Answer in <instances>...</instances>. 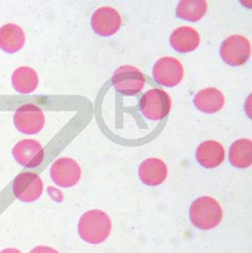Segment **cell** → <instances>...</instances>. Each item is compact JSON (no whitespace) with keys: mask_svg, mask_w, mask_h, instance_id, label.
Returning <instances> with one entry per match:
<instances>
[{"mask_svg":"<svg viewBox=\"0 0 252 253\" xmlns=\"http://www.w3.org/2000/svg\"><path fill=\"white\" fill-rule=\"evenodd\" d=\"M194 104L200 112L206 114H215L224 107L225 97L216 88L200 90L194 97Z\"/></svg>","mask_w":252,"mask_h":253,"instance_id":"obj_16","label":"cell"},{"mask_svg":"<svg viewBox=\"0 0 252 253\" xmlns=\"http://www.w3.org/2000/svg\"><path fill=\"white\" fill-rule=\"evenodd\" d=\"M171 97L162 89H151L141 100V112L147 119L162 120L168 116L171 109Z\"/></svg>","mask_w":252,"mask_h":253,"instance_id":"obj_4","label":"cell"},{"mask_svg":"<svg viewBox=\"0 0 252 253\" xmlns=\"http://www.w3.org/2000/svg\"><path fill=\"white\" fill-rule=\"evenodd\" d=\"M170 43L177 52H192V51L196 50L200 44L199 33L194 27L181 26L171 34Z\"/></svg>","mask_w":252,"mask_h":253,"instance_id":"obj_14","label":"cell"},{"mask_svg":"<svg viewBox=\"0 0 252 253\" xmlns=\"http://www.w3.org/2000/svg\"><path fill=\"white\" fill-rule=\"evenodd\" d=\"M208 3L205 0H182L176 7V16L190 22H198L207 13Z\"/></svg>","mask_w":252,"mask_h":253,"instance_id":"obj_19","label":"cell"},{"mask_svg":"<svg viewBox=\"0 0 252 253\" xmlns=\"http://www.w3.org/2000/svg\"><path fill=\"white\" fill-rule=\"evenodd\" d=\"M30 253H60V252L48 246H38L36 248H34Z\"/></svg>","mask_w":252,"mask_h":253,"instance_id":"obj_20","label":"cell"},{"mask_svg":"<svg viewBox=\"0 0 252 253\" xmlns=\"http://www.w3.org/2000/svg\"><path fill=\"white\" fill-rule=\"evenodd\" d=\"M220 55L227 65H244L251 55L249 39L243 35H233L226 38L220 47Z\"/></svg>","mask_w":252,"mask_h":253,"instance_id":"obj_3","label":"cell"},{"mask_svg":"<svg viewBox=\"0 0 252 253\" xmlns=\"http://www.w3.org/2000/svg\"><path fill=\"white\" fill-rule=\"evenodd\" d=\"M122 15L112 7H101L91 18V26L97 35L110 37L115 35L122 26Z\"/></svg>","mask_w":252,"mask_h":253,"instance_id":"obj_10","label":"cell"},{"mask_svg":"<svg viewBox=\"0 0 252 253\" xmlns=\"http://www.w3.org/2000/svg\"><path fill=\"white\" fill-rule=\"evenodd\" d=\"M115 89L125 95H134L144 88L145 77L142 72L134 66L124 65L115 71L113 76Z\"/></svg>","mask_w":252,"mask_h":253,"instance_id":"obj_5","label":"cell"},{"mask_svg":"<svg viewBox=\"0 0 252 253\" xmlns=\"http://www.w3.org/2000/svg\"><path fill=\"white\" fill-rule=\"evenodd\" d=\"M51 179L61 187L75 186L82 177V169L76 160L63 157L54 162L50 170Z\"/></svg>","mask_w":252,"mask_h":253,"instance_id":"obj_9","label":"cell"},{"mask_svg":"<svg viewBox=\"0 0 252 253\" xmlns=\"http://www.w3.org/2000/svg\"><path fill=\"white\" fill-rule=\"evenodd\" d=\"M225 158V149L221 143L208 140L203 142L197 147L196 159L200 166L207 169H213L219 167Z\"/></svg>","mask_w":252,"mask_h":253,"instance_id":"obj_13","label":"cell"},{"mask_svg":"<svg viewBox=\"0 0 252 253\" xmlns=\"http://www.w3.org/2000/svg\"><path fill=\"white\" fill-rule=\"evenodd\" d=\"M25 40V33L21 26L8 23L0 27V49L4 52L16 53L24 47Z\"/></svg>","mask_w":252,"mask_h":253,"instance_id":"obj_15","label":"cell"},{"mask_svg":"<svg viewBox=\"0 0 252 253\" xmlns=\"http://www.w3.org/2000/svg\"><path fill=\"white\" fill-rule=\"evenodd\" d=\"M168 176V167L158 158H147L139 168V177L143 184L148 186H158Z\"/></svg>","mask_w":252,"mask_h":253,"instance_id":"obj_12","label":"cell"},{"mask_svg":"<svg viewBox=\"0 0 252 253\" xmlns=\"http://www.w3.org/2000/svg\"><path fill=\"white\" fill-rule=\"evenodd\" d=\"M191 222L195 227L208 231L216 227L222 221L223 210L219 201L210 196L199 197L190 209Z\"/></svg>","mask_w":252,"mask_h":253,"instance_id":"obj_2","label":"cell"},{"mask_svg":"<svg viewBox=\"0 0 252 253\" xmlns=\"http://www.w3.org/2000/svg\"><path fill=\"white\" fill-rule=\"evenodd\" d=\"M112 232V221L104 211L90 210L84 213L78 222L80 238L91 245H100Z\"/></svg>","mask_w":252,"mask_h":253,"instance_id":"obj_1","label":"cell"},{"mask_svg":"<svg viewBox=\"0 0 252 253\" xmlns=\"http://www.w3.org/2000/svg\"><path fill=\"white\" fill-rule=\"evenodd\" d=\"M13 122L20 132L24 134H36L43 129L44 115L38 106L27 104L15 112Z\"/></svg>","mask_w":252,"mask_h":253,"instance_id":"obj_8","label":"cell"},{"mask_svg":"<svg viewBox=\"0 0 252 253\" xmlns=\"http://www.w3.org/2000/svg\"><path fill=\"white\" fill-rule=\"evenodd\" d=\"M230 163L235 168H249L252 164V143L249 139H239L230 147Z\"/></svg>","mask_w":252,"mask_h":253,"instance_id":"obj_18","label":"cell"},{"mask_svg":"<svg viewBox=\"0 0 252 253\" xmlns=\"http://www.w3.org/2000/svg\"><path fill=\"white\" fill-rule=\"evenodd\" d=\"M12 191L14 196L23 203H34L43 193L42 177L33 172H24L14 179Z\"/></svg>","mask_w":252,"mask_h":253,"instance_id":"obj_7","label":"cell"},{"mask_svg":"<svg viewBox=\"0 0 252 253\" xmlns=\"http://www.w3.org/2000/svg\"><path fill=\"white\" fill-rule=\"evenodd\" d=\"M153 76L159 84L164 87L173 88L183 80L184 67L175 57L164 56L154 65Z\"/></svg>","mask_w":252,"mask_h":253,"instance_id":"obj_6","label":"cell"},{"mask_svg":"<svg viewBox=\"0 0 252 253\" xmlns=\"http://www.w3.org/2000/svg\"><path fill=\"white\" fill-rule=\"evenodd\" d=\"M14 159L26 168H36L42 163L44 152L42 144L35 140H22L12 149Z\"/></svg>","mask_w":252,"mask_h":253,"instance_id":"obj_11","label":"cell"},{"mask_svg":"<svg viewBox=\"0 0 252 253\" xmlns=\"http://www.w3.org/2000/svg\"><path fill=\"white\" fill-rule=\"evenodd\" d=\"M0 253H22V252L16 248H7V249H3Z\"/></svg>","mask_w":252,"mask_h":253,"instance_id":"obj_21","label":"cell"},{"mask_svg":"<svg viewBox=\"0 0 252 253\" xmlns=\"http://www.w3.org/2000/svg\"><path fill=\"white\" fill-rule=\"evenodd\" d=\"M11 82L16 91L22 94H28L37 89L39 78L34 68L21 66L13 72Z\"/></svg>","mask_w":252,"mask_h":253,"instance_id":"obj_17","label":"cell"}]
</instances>
